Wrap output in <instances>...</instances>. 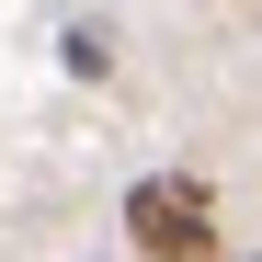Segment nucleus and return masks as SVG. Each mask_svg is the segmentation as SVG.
I'll list each match as a JSON object with an SVG mask.
<instances>
[{
	"label": "nucleus",
	"mask_w": 262,
	"mask_h": 262,
	"mask_svg": "<svg viewBox=\"0 0 262 262\" xmlns=\"http://www.w3.org/2000/svg\"><path fill=\"white\" fill-rule=\"evenodd\" d=\"M125 251L137 262H216V194L194 183V171L125 183Z\"/></svg>",
	"instance_id": "obj_1"
},
{
	"label": "nucleus",
	"mask_w": 262,
	"mask_h": 262,
	"mask_svg": "<svg viewBox=\"0 0 262 262\" xmlns=\"http://www.w3.org/2000/svg\"><path fill=\"white\" fill-rule=\"evenodd\" d=\"M69 69H80V80H103V69H114V34H103V23H80V34H69Z\"/></svg>",
	"instance_id": "obj_2"
}]
</instances>
